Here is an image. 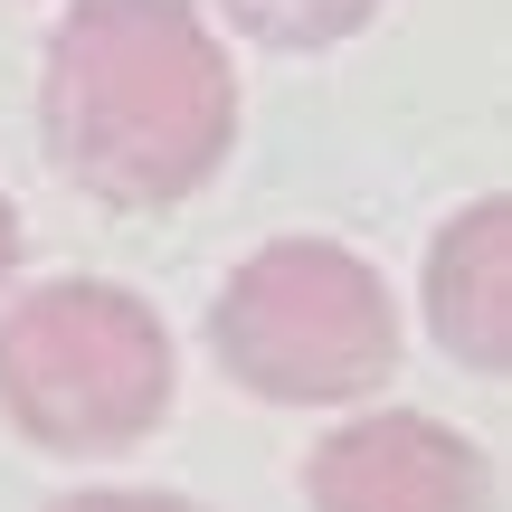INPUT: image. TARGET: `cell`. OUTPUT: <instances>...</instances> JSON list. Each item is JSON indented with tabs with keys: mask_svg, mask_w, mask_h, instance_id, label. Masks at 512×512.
Instances as JSON below:
<instances>
[{
	"mask_svg": "<svg viewBox=\"0 0 512 512\" xmlns=\"http://www.w3.org/2000/svg\"><path fill=\"white\" fill-rule=\"evenodd\" d=\"M228 380L275 408H332L361 399L399 370V313L389 285L351 247L323 238H275L228 275L219 313H209Z\"/></svg>",
	"mask_w": 512,
	"mask_h": 512,
	"instance_id": "3957f363",
	"label": "cell"
},
{
	"mask_svg": "<svg viewBox=\"0 0 512 512\" xmlns=\"http://www.w3.org/2000/svg\"><path fill=\"white\" fill-rule=\"evenodd\" d=\"M19 266V219H10V200H0V275Z\"/></svg>",
	"mask_w": 512,
	"mask_h": 512,
	"instance_id": "ba28073f",
	"label": "cell"
},
{
	"mask_svg": "<svg viewBox=\"0 0 512 512\" xmlns=\"http://www.w3.org/2000/svg\"><path fill=\"white\" fill-rule=\"evenodd\" d=\"M313 512H494V465L437 418H351L304 465Z\"/></svg>",
	"mask_w": 512,
	"mask_h": 512,
	"instance_id": "277c9868",
	"label": "cell"
},
{
	"mask_svg": "<svg viewBox=\"0 0 512 512\" xmlns=\"http://www.w3.org/2000/svg\"><path fill=\"white\" fill-rule=\"evenodd\" d=\"M57 512H200V503H181V494H67Z\"/></svg>",
	"mask_w": 512,
	"mask_h": 512,
	"instance_id": "52a82bcc",
	"label": "cell"
},
{
	"mask_svg": "<svg viewBox=\"0 0 512 512\" xmlns=\"http://www.w3.org/2000/svg\"><path fill=\"white\" fill-rule=\"evenodd\" d=\"M427 323L465 370L503 380L512 370V209L475 200L427 256Z\"/></svg>",
	"mask_w": 512,
	"mask_h": 512,
	"instance_id": "5b68a950",
	"label": "cell"
},
{
	"mask_svg": "<svg viewBox=\"0 0 512 512\" xmlns=\"http://www.w3.org/2000/svg\"><path fill=\"white\" fill-rule=\"evenodd\" d=\"M219 10L238 19L247 38H266V48H332V38L370 29L380 0H219Z\"/></svg>",
	"mask_w": 512,
	"mask_h": 512,
	"instance_id": "8992f818",
	"label": "cell"
},
{
	"mask_svg": "<svg viewBox=\"0 0 512 512\" xmlns=\"http://www.w3.org/2000/svg\"><path fill=\"white\" fill-rule=\"evenodd\" d=\"M48 152L105 209H171L238 143V76L190 0H76L48 38Z\"/></svg>",
	"mask_w": 512,
	"mask_h": 512,
	"instance_id": "6da1fadb",
	"label": "cell"
},
{
	"mask_svg": "<svg viewBox=\"0 0 512 512\" xmlns=\"http://www.w3.org/2000/svg\"><path fill=\"white\" fill-rule=\"evenodd\" d=\"M0 418L48 456H114L171 418V332L124 285H38L0 323Z\"/></svg>",
	"mask_w": 512,
	"mask_h": 512,
	"instance_id": "7a4b0ae2",
	"label": "cell"
}]
</instances>
